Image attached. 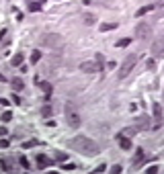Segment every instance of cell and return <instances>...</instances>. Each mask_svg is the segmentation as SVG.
<instances>
[{"mask_svg":"<svg viewBox=\"0 0 164 174\" xmlns=\"http://www.w3.org/2000/svg\"><path fill=\"white\" fill-rule=\"evenodd\" d=\"M68 146L74 147L76 152H80V154H84V156H96L99 152H101L99 143L92 141V139H88V137H84V135H78V137H74V139H70Z\"/></svg>","mask_w":164,"mask_h":174,"instance_id":"cell-1","label":"cell"},{"mask_svg":"<svg viewBox=\"0 0 164 174\" xmlns=\"http://www.w3.org/2000/svg\"><path fill=\"white\" fill-rule=\"evenodd\" d=\"M64 113H66V123H68L72 129L80 127V113H78V107H76L72 101H68L64 105Z\"/></svg>","mask_w":164,"mask_h":174,"instance_id":"cell-2","label":"cell"},{"mask_svg":"<svg viewBox=\"0 0 164 174\" xmlns=\"http://www.w3.org/2000/svg\"><path fill=\"white\" fill-rule=\"evenodd\" d=\"M41 45H45L49 47V49H62V47L66 45V41H64V37L58 33H43L41 35V39H39Z\"/></svg>","mask_w":164,"mask_h":174,"instance_id":"cell-3","label":"cell"},{"mask_svg":"<svg viewBox=\"0 0 164 174\" xmlns=\"http://www.w3.org/2000/svg\"><path fill=\"white\" fill-rule=\"evenodd\" d=\"M137 64V54H131L125 57V61L121 64V68H119V72H117V76H119V80H123L125 76H129V72L133 70V66Z\"/></svg>","mask_w":164,"mask_h":174,"instance_id":"cell-4","label":"cell"},{"mask_svg":"<svg viewBox=\"0 0 164 174\" xmlns=\"http://www.w3.org/2000/svg\"><path fill=\"white\" fill-rule=\"evenodd\" d=\"M152 55L154 57H164V31L158 33L154 43H152Z\"/></svg>","mask_w":164,"mask_h":174,"instance_id":"cell-5","label":"cell"},{"mask_svg":"<svg viewBox=\"0 0 164 174\" xmlns=\"http://www.w3.org/2000/svg\"><path fill=\"white\" fill-rule=\"evenodd\" d=\"M150 35H152V27L148 25V23H140L136 27V37L140 41H146V39H150Z\"/></svg>","mask_w":164,"mask_h":174,"instance_id":"cell-6","label":"cell"},{"mask_svg":"<svg viewBox=\"0 0 164 174\" xmlns=\"http://www.w3.org/2000/svg\"><path fill=\"white\" fill-rule=\"evenodd\" d=\"M136 127H137V131H148V127H150V117H148V115L137 117L136 119Z\"/></svg>","mask_w":164,"mask_h":174,"instance_id":"cell-7","label":"cell"},{"mask_svg":"<svg viewBox=\"0 0 164 174\" xmlns=\"http://www.w3.org/2000/svg\"><path fill=\"white\" fill-rule=\"evenodd\" d=\"M144 162H146V154H144V150H142V147H136V154H133L131 164H133V166H142Z\"/></svg>","mask_w":164,"mask_h":174,"instance_id":"cell-8","label":"cell"},{"mask_svg":"<svg viewBox=\"0 0 164 174\" xmlns=\"http://www.w3.org/2000/svg\"><path fill=\"white\" fill-rule=\"evenodd\" d=\"M80 70H82V72L92 74V72H99L101 68H99V64H96V61H82V64H80Z\"/></svg>","mask_w":164,"mask_h":174,"instance_id":"cell-9","label":"cell"},{"mask_svg":"<svg viewBox=\"0 0 164 174\" xmlns=\"http://www.w3.org/2000/svg\"><path fill=\"white\" fill-rule=\"evenodd\" d=\"M154 119H156L154 129H158L162 125V107H160V102H154Z\"/></svg>","mask_w":164,"mask_h":174,"instance_id":"cell-10","label":"cell"},{"mask_svg":"<svg viewBox=\"0 0 164 174\" xmlns=\"http://www.w3.org/2000/svg\"><path fill=\"white\" fill-rule=\"evenodd\" d=\"M47 166H51V160H49L45 154H39L37 156V168H39V170H45Z\"/></svg>","mask_w":164,"mask_h":174,"instance_id":"cell-11","label":"cell"},{"mask_svg":"<svg viewBox=\"0 0 164 174\" xmlns=\"http://www.w3.org/2000/svg\"><path fill=\"white\" fill-rule=\"evenodd\" d=\"M117 141H119L121 150H131V147H133V146H131V139H129V137H125V135H121V133L117 135Z\"/></svg>","mask_w":164,"mask_h":174,"instance_id":"cell-12","label":"cell"},{"mask_svg":"<svg viewBox=\"0 0 164 174\" xmlns=\"http://www.w3.org/2000/svg\"><path fill=\"white\" fill-rule=\"evenodd\" d=\"M37 84H39L41 88H43V92H45V101H49V96H51V90H54V88H51V84H49V82H37Z\"/></svg>","mask_w":164,"mask_h":174,"instance_id":"cell-13","label":"cell"},{"mask_svg":"<svg viewBox=\"0 0 164 174\" xmlns=\"http://www.w3.org/2000/svg\"><path fill=\"white\" fill-rule=\"evenodd\" d=\"M41 8H43L41 2H33V0H29V10H31V13H39Z\"/></svg>","mask_w":164,"mask_h":174,"instance_id":"cell-14","label":"cell"},{"mask_svg":"<svg viewBox=\"0 0 164 174\" xmlns=\"http://www.w3.org/2000/svg\"><path fill=\"white\" fill-rule=\"evenodd\" d=\"M113 29H117V23H105V25H101V27H99V31H102V33H105V31H113Z\"/></svg>","mask_w":164,"mask_h":174,"instance_id":"cell-15","label":"cell"},{"mask_svg":"<svg viewBox=\"0 0 164 174\" xmlns=\"http://www.w3.org/2000/svg\"><path fill=\"white\" fill-rule=\"evenodd\" d=\"M20 64H23V54H17L13 60H10V66L17 68V66H20Z\"/></svg>","mask_w":164,"mask_h":174,"instance_id":"cell-16","label":"cell"},{"mask_svg":"<svg viewBox=\"0 0 164 174\" xmlns=\"http://www.w3.org/2000/svg\"><path fill=\"white\" fill-rule=\"evenodd\" d=\"M152 8H154L152 4H148V6H142V8H140V10L136 13V17H144V14H148V13L152 10Z\"/></svg>","mask_w":164,"mask_h":174,"instance_id":"cell-17","label":"cell"},{"mask_svg":"<svg viewBox=\"0 0 164 174\" xmlns=\"http://www.w3.org/2000/svg\"><path fill=\"white\" fill-rule=\"evenodd\" d=\"M123 133L127 135V137H133V135H136V133H140V131H137V127L133 125V127H127V129H123Z\"/></svg>","mask_w":164,"mask_h":174,"instance_id":"cell-18","label":"cell"},{"mask_svg":"<svg viewBox=\"0 0 164 174\" xmlns=\"http://www.w3.org/2000/svg\"><path fill=\"white\" fill-rule=\"evenodd\" d=\"M54 158H55L58 162H66V158H68V156L64 154V152H54Z\"/></svg>","mask_w":164,"mask_h":174,"instance_id":"cell-19","label":"cell"},{"mask_svg":"<svg viewBox=\"0 0 164 174\" xmlns=\"http://www.w3.org/2000/svg\"><path fill=\"white\" fill-rule=\"evenodd\" d=\"M156 8H158V17H164V0H158Z\"/></svg>","mask_w":164,"mask_h":174,"instance_id":"cell-20","label":"cell"},{"mask_svg":"<svg viewBox=\"0 0 164 174\" xmlns=\"http://www.w3.org/2000/svg\"><path fill=\"white\" fill-rule=\"evenodd\" d=\"M95 61H96V64H99V68H101V70H102V68H105V57H102V55H101V54H96V57H95Z\"/></svg>","mask_w":164,"mask_h":174,"instance_id":"cell-21","label":"cell"},{"mask_svg":"<svg viewBox=\"0 0 164 174\" xmlns=\"http://www.w3.org/2000/svg\"><path fill=\"white\" fill-rule=\"evenodd\" d=\"M0 166H2V170H4V172H10V170H13V166H10L6 160H0Z\"/></svg>","mask_w":164,"mask_h":174,"instance_id":"cell-22","label":"cell"},{"mask_svg":"<svg viewBox=\"0 0 164 174\" xmlns=\"http://www.w3.org/2000/svg\"><path fill=\"white\" fill-rule=\"evenodd\" d=\"M19 162H20V166H23V168H27V170L31 168V164H29V160L25 158V156H20V158H19Z\"/></svg>","mask_w":164,"mask_h":174,"instance_id":"cell-23","label":"cell"},{"mask_svg":"<svg viewBox=\"0 0 164 174\" xmlns=\"http://www.w3.org/2000/svg\"><path fill=\"white\" fill-rule=\"evenodd\" d=\"M131 43V39H127V37H125V39H119L117 41V47H127Z\"/></svg>","mask_w":164,"mask_h":174,"instance_id":"cell-24","label":"cell"},{"mask_svg":"<svg viewBox=\"0 0 164 174\" xmlns=\"http://www.w3.org/2000/svg\"><path fill=\"white\" fill-rule=\"evenodd\" d=\"M39 60H41V54L39 51H33V54H31V64H37Z\"/></svg>","mask_w":164,"mask_h":174,"instance_id":"cell-25","label":"cell"},{"mask_svg":"<svg viewBox=\"0 0 164 174\" xmlns=\"http://www.w3.org/2000/svg\"><path fill=\"white\" fill-rule=\"evenodd\" d=\"M41 115H43V117H49V115H51V107H47V105H45V107L41 109Z\"/></svg>","mask_w":164,"mask_h":174,"instance_id":"cell-26","label":"cell"},{"mask_svg":"<svg viewBox=\"0 0 164 174\" xmlns=\"http://www.w3.org/2000/svg\"><path fill=\"white\" fill-rule=\"evenodd\" d=\"M84 23H86V25H92V23H95V17H92V14H84Z\"/></svg>","mask_w":164,"mask_h":174,"instance_id":"cell-27","label":"cell"},{"mask_svg":"<svg viewBox=\"0 0 164 174\" xmlns=\"http://www.w3.org/2000/svg\"><path fill=\"white\" fill-rule=\"evenodd\" d=\"M13 88H14V90H20V88H23V82L14 78V80H13Z\"/></svg>","mask_w":164,"mask_h":174,"instance_id":"cell-28","label":"cell"},{"mask_svg":"<svg viewBox=\"0 0 164 174\" xmlns=\"http://www.w3.org/2000/svg\"><path fill=\"white\" fill-rule=\"evenodd\" d=\"M13 119V113H10V111H4V113H2V121H10Z\"/></svg>","mask_w":164,"mask_h":174,"instance_id":"cell-29","label":"cell"},{"mask_svg":"<svg viewBox=\"0 0 164 174\" xmlns=\"http://www.w3.org/2000/svg\"><path fill=\"white\" fill-rule=\"evenodd\" d=\"M146 172H148V174H156V172H160V168H158V166H150Z\"/></svg>","mask_w":164,"mask_h":174,"instance_id":"cell-30","label":"cell"},{"mask_svg":"<svg viewBox=\"0 0 164 174\" xmlns=\"http://www.w3.org/2000/svg\"><path fill=\"white\" fill-rule=\"evenodd\" d=\"M39 141L37 139H33V141H27V143H23V147H33V146H37Z\"/></svg>","mask_w":164,"mask_h":174,"instance_id":"cell-31","label":"cell"},{"mask_svg":"<svg viewBox=\"0 0 164 174\" xmlns=\"http://www.w3.org/2000/svg\"><path fill=\"white\" fill-rule=\"evenodd\" d=\"M121 170H123V168L119 166V164H115V166L111 168V172H113V174H119V172H121Z\"/></svg>","mask_w":164,"mask_h":174,"instance_id":"cell-32","label":"cell"},{"mask_svg":"<svg viewBox=\"0 0 164 174\" xmlns=\"http://www.w3.org/2000/svg\"><path fill=\"white\" fill-rule=\"evenodd\" d=\"M74 164H62V170H74Z\"/></svg>","mask_w":164,"mask_h":174,"instance_id":"cell-33","label":"cell"},{"mask_svg":"<svg viewBox=\"0 0 164 174\" xmlns=\"http://www.w3.org/2000/svg\"><path fill=\"white\" fill-rule=\"evenodd\" d=\"M148 70H156V61L154 60H148Z\"/></svg>","mask_w":164,"mask_h":174,"instance_id":"cell-34","label":"cell"},{"mask_svg":"<svg viewBox=\"0 0 164 174\" xmlns=\"http://www.w3.org/2000/svg\"><path fill=\"white\" fill-rule=\"evenodd\" d=\"M105 164H99V168H95V174H99V172H105Z\"/></svg>","mask_w":164,"mask_h":174,"instance_id":"cell-35","label":"cell"},{"mask_svg":"<svg viewBox=\"0 0 164 174\" xmlns=\"http://www.w3.org/2000/svg\"><path fill=\"white\" fill-rule=\"evenodd\" d=\"M6 133H8V129H6V127H0V137H4Z\"/></svg>","mask_w":164,"mask_h":174,"instance_id":"cell-36","label":"cell"},{"mask_svg":"<svg viewBox=\"0 0 164 174\" xmlns=\"http://www.w3.org/2000/svg\"><path fill=\"white\" fill-rule=\"evenodd\" d=\"M13 102H14V105H19V102H20V98L17 96V94H13Z\"/></svg>","mask_w":164,"mask_h":174,"instance_id":"cell-37","label":"cell"},{"mask_svg":"<svg viewBox=\"0 0 164 174\" xmlns=\"http://www.w3.org/2000/svg\"><path fill=\"white\" fill-rule=\"evenodd\" d=\"M0 147H8V141L6 139H0Z\"/></svg>","mask_w":164,"mask_h":174,"instance_id":"cell-38","label":"cell"},{"mask_svg":"<svg viewBox=\"0 0 164 174\" xmlns=\"http://www.w3.org/2000/svg\"><path fill=\"white\" fill-rule=\"evenodd\" d=\"M0 82H4V76H2V74H0Z\"/></svg>","mask_w":164,"mask_h":174,"instance_id":"cell-39","label":"cell"},{"mask_svg":"<svg viewBox=\"0 0 164 174\" xmlns=\"http://www.w3.org/2000/svg\"><path fill=\"white\" fill-rule=\"evenodd\" d=\"M37 2H41V4H43V2H45V0H37Z\"/></svg>","mask_w":164,"mask_h":174,"instance_id":"cell-40","label":"cell"}]
</instances>
